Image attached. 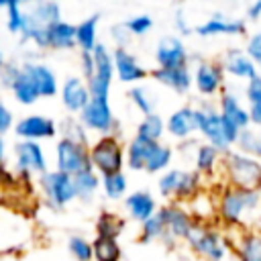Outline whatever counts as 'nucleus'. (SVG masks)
I'll use <instances>...</instances> for the list:
<instances>
[{
    "label": "nucleus",
    "instance_id": "2",
    "mask_svg": "<svg viewBox=\"0 0 261 261\" xmlns=\"http://www.w3.org/2000/svg\"><path fill=\"white\" fill-rule=\"evenodd\" d=\"M222 167L228 184L247 190H261V159L230 149L222 155Z\"/></svg>",
    "mask_w": 261,
    "mask_h": 261
},
{
    "label": "nucleus",
    "instance_id": "12",
    "mask_svg": "<svg viewBox=\"0 0 261 261\" xmlns=\"http://www.w3.org/2000/svg\"><path fill=\"white\" fill-rule=\"evenodd\" d=\"M14 133L18 139L24 141H41V139H53L57 135V124L55 120L41 116V114H29L16 120Z\"/></svg>",
    "mask_w": 261,
    "mask_h": 261
},
{
    "label": "nucleus",
    "instance_id": "49",
    "mask_svg": "<svg viewBox=\"0 0 261 261\" xmlns=\"http://www.w3.org/2000/svg\"><path fill=\"white\" fill-rule=\"evenodd\" d=\"M14 116L12 112L8 110L6 104H0V135H6L10 128H14Z\"/></svg>",
    "mask_w": 261,
    "mask_h": 261
},
{
    "label": "nucleus",
    "instance_id": "28",
    "mask_svg": "<svg viewBox=\"0 0 261 261\" xmlns=\"http://www.w3.org/2000/svg\"><path fill=\"white\" fill-rule=\"evenodd\" d=\"M222 151L216 149L214 145L210 143H204V145H198L196 153H194V167L202 173V175H208V173H214V169L218 167V163L222 161Z\"/></svg>",
    "mask_w": 261,
    "mask_h": 261
},
{
    "label": "nucleus",
    "instance_id": "45",
    "mask_svg": "<svg viewBox=\"0 0 261 261\" xmlns=\"http://www.w3.org/2000/svg\"><path fill=\"white\" fill-rule=\"evenodd\" d=\"M84 124L82 120H65L63 124V137L67 139H73V141H80V143H86V133H84Z\"/></svg>",
    "mask_w": 261,
    "mask_h": 261
},
{
    "label": "nucleus",
    "instance_id": "44",
    "mask_svg": "<svg viewBox=\"0 0 261 261\" xmlns=\"http://www.w3.org/2000/svg\"><path fill=\"white\" fill-rule=\"evenodd\" d=\"M122 24H124V29H126L130 35L141 37V35H145V33H149V31L153 29V18H151L149 14H137V16H133V18H128L126 22H122Z\"/></svg>",
    "mask_w": 261,
    "mask_h": 261
},
{
    "label": "nucleus",
    "instance_id": "34",
    "mask_svg": "<svg viewBox=\"0 0 261 261\" xmlns=\"http://www.w3.org/2000/svg\"><path fill=\"white\" fill-rule=\"evenodd\" d=\"M92 243H94V259L96 261H120L122 249L118 245V239L96 234V239Z\"/></svg>",
    "mask_w": 261,
    "mask_h": 261
},
{
    "label": "nucleus",
    "instance_id": "42",
    "mask_svg": "<svg viewBox=\"0 0 261 261\" xmlns=\"http://www.w3.org/2000/svg\"><path fill=\"white\" fill-rule=\"evenodd\" d=\"M27 22V12H22L20 4H12L6 8V29L12 35H20Z\"/></svg>",
    "mask_w": 261,
    "mask_h": 261
},
{
    "label": "nucleus",
    "instance_id": "3",
    "mask_svg": "<svg viewBox=\"0 0 261 261\" xmlns=\"http://www.w3.org/2000/svg\"><path fill=\"white\" fill-rule=\"evenodd\" d=\"M90 161L100 175H110L122 171L126 163V151L122 149L116 135H102L90 145Z\"/></svg>",
    "mask_w": 261,
    "mask_h": 261
},
{
    "label": "nucleus",
    "instance_id": "23",
    "mask_svg": "<svg viewBox=\"0 0 261 261\" xmlns=\"http://www.w3.org/2000/svg\"><path fill=\"white\" fill-rule=\"evenodd\" d=\"M157 145H159V141H149V139L135 135L126 147V165L133 171H145L147 161L151 159Z\"/></svg>",
    "mask_w": 261,
    "mask_h": 261
},
{
    "label": "nucleus",
    "instance_id": "25",
    "mask_svg": "<svg viewBox=\"0 0 261 261\" xmlns=\"http://www.w3.org/2000/svg\"><path fill=\"white\" fill-rule=\"evenodd\" d=\"M220 114L230 120L232 124H237L241 130L249 128L251 126V114H249V108H245L239 98L232 94V92H222L220 94Z\"/></svg>",
    "mask_w": 261,
    "mask_h": 261
},
{
    "label": "nucleus",
    "instance_id": "8",
    "mask_svg": "<svg viewBox=\"0 0 261 261\" xmlns=\"http://www.w3.org/2000/svg\"><path fill=\"white\" fill-rule=\"evenodd\" d=\"M92 53H94V59H96V71H94L92 80H88L92 98L108 100V96H110V86H112V77H114V73H116L114 57H112V53L108 51V47L102 45V43H100Z\"/></svg>",
    "mask_w": 261,
    "mask_h": 261
},
{
    "label": "nucleus",
    "instance_id": "55",
    "mask_svg": "<svg viewBox=\"0 0 261 261\" xmlns=\"http://www.w3.org/2000/svg\"><path fill=\"white\" fill-rule=\"evenodd\" d=\"M22 2H33V4H39V2H43V0H22Z\"/></svg>",
    "mask_w": 261,
    "mask_h": 261
},
{
    "label": "nucleus",
    "instance_id": "47",
    "mask_svg": "<svg viewBox=\"0 0 261 261\" xmlns=\"http://www.w3.org/2000/svg\"><path fill=\"white\" fill-rule=\"evenodd\" d=\"M247 53H249V57L257 65H261V31L249 37V41H247Z\"/></svg>",
    "mask_w": 261,
    "mask_h": 261
},
{
    "label": "nucleus",
    "instance_id": "10",
    "mask_svg": "<svg viewBox=\"0 0 261 261\" xmlns=\"http://www.w3.org/2000/svg\"><path fill=\"white\" fill-rule=\"evenodd\" d=\"M80 120L86 126V130H94V133H102V135H110L112 128L116 126V118L112 114L110 102L98 100V98L90 100V104L80 114Z\"/></svg>",
    "mask_w": 261,
    "mask_h": 261
},
{
    "label": "nucleus",
    "instance_id": "19",
    "mask_svg": "<svg viewBox=\"0 0 261 261\" xmlns=\"http://www.w3.org/2000/svg\"><path fill=\"white\" fill-rule=\"evenodd\" d=\"M151 75H153V80H157L165 88L173 90L175 94H186L192 88V82H194V75H192V71H190L188 65L171 67V69L157 67L155 71H151Z\"/></svg>",
    "mask_w": 261,
    "mask_h": 261
},
{
    "label": "nucleus",
    "instance_id": "16",
    "mask_svg": "<svg viewBox=\"0 0 261 261\" xmlns=\"http://www.w3.org/2000/svg\"><path fill=\"white\" fill-rule=\"evenodd\" d=\"M114 57V67H116V77L124 84H133V82H141L145 80L149 73L147 69L139 63V59L124 47H116L112 51Z\"/></svg>",
    "mask_w": 261,
    "mask_h": 261
},
{
    "label": "nucleus",
    "instance_id": "1",
    "mask_svg": "<svg viewBox=\"0 0 261 261\" xmlns=\"http://www.w3.org/2000/svg\"><path fill=\"white\" fill-rule=\"evenodd\" d=\"M261 210V190L226 186L218 196V216L228 226H245Z\"/></svg>",
    "mask_w": 261,
    "mask_h": 261
},
{
    "label": "nucleus",
    "instance_id": "18",
    "mask_svg": "<svg viewBox=\"0 0 261 261\" xmlns=\"http://www.w3.org/2000/svg\"><path fill=\"white\" fill-rule=\"evenodd\" d=\"M45 41H47V49H73L77 47L75 43V24L59 18L51 24L45 27Z\"/></svg>",
    "mask_w": 261,
    "mask_h": 261
},
{
    "label": "nucleus",
    "instance_id": "41",
    "mask_svg": "<svg viewBox=\"0 0 261 261\" xmlns=\"http://www.w3.org/2000/svg\"><path fill=\"white\" fill-rule=\"evenodd\" d=\"M128 98H130V102L137 106V110H139L143 116H147V114H153V112H155L153 98H151V94H149L145 88H141V86L130 88V90H128Z\"/></svg>",
    "mask_w": 261,
    "mask_h": 261
},
{
    "label": "nucleus",
    "instance_id": "50",
    "mask_svg": "<svg viewBox=\"0 0 261 261\" xmlns=\"http://www.w3.org/2000/svg\"><path fill=\"white\" fill-rule=\"evenodd\" d=\"M249 114H251V124L261 128V102L249 104Z\"/></svg>",
    "mask_w": 261,
    "mask_h": 261
},
{
    "label": "nucleus",
    "instance_id": "20",
    "mask_svg": "<svg viewBox=\"0 0 261 261\" xmlns=\"http://www.w3.org/2000/svg\"><path fill=\"white\" fill-rule=\"evenodd\" d=\"M22 69L33 77V82L37 84L39 92H41V98H53L55 94L61 92L59 84H57V77L53 73V69L45 63H35V61H27L22 63Z\"/></svg>",
    "mask_w": 261,
    "mask_h": 261
},
{
    "label": "nucleus",
    "instance_id": "54",
    "mask_svg": "<svg viewBox=\"0 0 261 261\" xmlns=\"http://www.w3.org/2000/svg\"><path fill=\"white\" fill-rule=\"evenodd\" d=\"M22 0H0V6L2 8H8V6H12V4H20Z\"/></svg>",
    "mask_w": 261,
    "mask_h": 261
},
{
    "label": "nucleus",
    "instance_id": "5",
    "mask_svg": "<svg viewBox=\"0 0 261 261\" xmlns=\"http://www.w3.org/2000/svg\"><path fill=\"white\" fill-rule=\"evenodd\" d=\"M55 165L59 171H63L67 175H75V173L92 167L90 147L86 143L61 137L55 145Z\"/></svg>",
    "mask_w": 261,
    "mask_h": 261
},
{
    "label": "nucleus",
    "instance_id": "40",
    "mask_svg": "<svg viewBox=\"0 0 261 261\" xmlns=\"http://www.w3.org/2000/svg\"><path fill=\"white\" fill-rule=\"evenodd\" d=\"M67 249L73 255L75 261H92L94 259V243H90L84 237H71L67 241Z\"/></svg>",
    "mask_w": 261,
    "mask_h": 261
},
{
    "label": "nucleus",
    "instance_id": "9",
    "mask_svg": "<svg viewBox=\"0 0 261 261\" xmlns=\"http://www.w3.org/2000/svg\"><path fill=\"white\" fill-rule=\"evenodd\" d=\"M196 126L198 130L204 135L206 143L214 145L216 149H220L222 153L230 151V143L224 135V126H222V114L220 110H214L212 106L204 104L200 108H196Z\"/></svg>",
    "mask_w": 261,
    "mask_h": 261
},
{
    "label": "nucleus",
    "instance_id": "14",
    "mask_svg": "<svg viewBox=\"0 0 261 261\" xmlns=\"http://www.w3.org/2000/svg\"><path fill=\"white\" fill-rule=\"evenodd\" d=\"M155 61L157 67H181L188 65V49L179 37H165L155 47Z\"/></svg>",
    "mask_w": 261,
    "mask_h": 261
},
{
    "label": "nucleus",
    "instance_id": "57",
    "mask_svg": "<svg viewBox=\"0 0 261 261\" xmlns=\"http://www.w3.org/2000/svg\"><path fill=\"white\" fill-rule=\"evenodd\" d=\"M194 261H202V259H194Z\"/></svg>",
    "mask_w": 261,
    "mask_h": 261
},
{
    "label": "nucleus",
    "instance_id": "22",
    "mask_svg": "<svg viewBox=\"0 0 261 261\" xmlns=\"http://www.w3.org/2000/svg\"><path fill=\"white\" fill-rule=\"evenodd\" d=\"M194 130H198L196 126V108L192 106H181L177 110H173L167 118V133L173 139H188Z\"/></svg>",
    "mask_w": 261,
    "mask_h": 261
},
{
    "label": "nucleus",
    "instance_id": "46",
    "mask_svg": "<svg viewBox=\"0 0 261 261\" xmlns=\"http://www.w3.org/2000/svg\"><path fill=\"white\" fill-rule=\"evenodd\" d=\"M80 65H82V73H84V80H92L94 71H96V59H94V53L90 51H82L80 55Z\"/></svg>",
    "mask_w": 261,
    "mask_h": 261
},
{
    "label": "nucleus",
    "instance_id": "43",
    "mask_svg": "<svg viewBox=\"0 0 261 261\" xmlns=\"http://www.w3.org/2000/svg\"><path fill=\"white\" fill-rule=\"evenodd\" d=\"M179 175H181V169H167L159 181H157V188H159V194L163 198H173L175 190H177V181H179Z\"/></svg>",
    "mask_w": 261,
    "mask_h": 261
},
{
    "label": "nucleus",
    "instance_id": "56",
    "mask_svg": "<svg viewBox=\"0 0 261 261\" xmlns=\"http://www.w3.org/2000/svg\"><path fill=\"white\" fill-rule=\"evenodd\" d=\"M259 137H261V128H259Z\"/></svg>",
    "mask_w": 261,
    "mask_h": 261
},
{
    "label": "nucleus",
    "instance_id": "11",
    "mask_svg": "<svg viewBox=\"0 0 261 261\" xmlns=\"http://www.w3.org/2000/svg\"><path fill=\"white\" fill-rule=\"evenodd\" d=\"M161 210H163V216H165V226H167V237L165 239H169V245L173 247L175 241H186L190 237V232L194 230V226H196L194 216L179 204H167Z\"/></svg>",
    "mask_w": 261,
    "mask_h": 261
},
{
    "label": "nucleus",
    "instance_id": "4",
    "mask_svg": "<svg viewBox=\"0 0 261 261\" xmlns=\"http://www.w3.org/2000/svg\"><path fill=\"white\" fill-rule=\"evenodd\" d=\"M186 243L190 251L202 261H224L226 257V243L222 239V232L210 224L196 222Z\"/></svg>",
    "mask_w": 261,
    "mask_h": 261
},
{
    "label": "nucleus",
    "instance_id": "37",
    "mask_svg": "<svg viewBox=\"0 0 261 261\" xmlns=\"http://www.w3.org/2000/svg\"><path fill=\"white\" fill-rule=\"evenodd\" d=\"M29 14L37 22H41V24L47 27V24H51V22H55V20L61 18V8H59V4L55 0H43V2L35 4V8Z\"/></svg>",
    "mask_w": 261,
    "mask_h": 261
},
{
    "label": "nucleus",
    "instance_id": "17",
    "mask_svg": "<svg viewBox=\"0 0 261 261\" xmlns=\"http://www.w3.org/2000/svg\"><path fill=\"white\" fill-rule=\"evenodd\" d=\"M222 67L228 75L232 77H239V80H253L257 77V63L249 57L247 51L243 49H228L224 53V59H222Z\"/></svg>",
    "mask_w": 261,
    "mask_h": 261
},
{
    "label": "nucleus",
    "instance_id": "32",
    "mask_svg": "<svg viewBox=\"0 0 261 261\" xmlns=\"http://www.w3.org/2000/svg\"><path fill=\"white\" fill-rule=\"evenodd\" d=\"M73 184H75V192L80 200H92L94 194L98 192V186H102V181L98 179V173L94 167H88L80 173L73 175Z\"/></svg>",
    "mask_w": 261,
    "mask_h": 261
},
{
    "label": "nucleus",
    "instance_id": "21",
    "mask_svg": "<svg viewBox=\"0 0 261 261\" xmlns=\"http://www.w3.org/2000/svg\"><path fill=\"white\" fill-rule=\"evenodd\" d=\"M124 208L126 212L130 214V218H135L137 222H145L149 220L159 208H157V202L155 198L151 196V192L147 190H137V192H130L126 198H124Z\"/></svg>",
    "mask_w": 261,
    "mask_h": 261
},
{
    "label": "nucleus",
    "instance_id": "36",
    "mask_svg": "<svg viewBox=\"0 0 261 261\" xmlns=\"http://www.w3.org/2000/svg\"><path fill=\"white\" fill-rule=\"evenodd\" d=\"M126 188H128V181H126V175L122 171L102 175V190H104V196L108 200H120L126 194Z\"/></svg>",
    "mask_w": 261,
    "mask_h": 261
},
{
    "label": "nucleus",
    "instance_id": "51",
    "mask_svg": "<svg viewBox=\"0 0 261 261\" xmlns=\"http://www.w3.org/2000/svg\"><path fill=\"white\" fill-rule=\"evenodd\" d=\"M175 27H177V31L181 33V35H190L192 33V29L186 24V20H184V12L181 10H177L175 12Z\"/></svg>",
    "mask_w": 261,
    "mask_h": 261
},
{
    "label": "nucleus",
    "instance_id": "15",
    "mask_svg": "<svg viewBox=\"0 0 261 261\" xmlns=\"http://www.w3.org/2000/svg\"><path fill=\"white\" fill-rule=\"evenodd\" d=\"M61 102L63 106L69 110V112H75V114H82L84 108L90 104L92 100V92H90V86L88 82H84L82 77H67L61 86Z\"/></svg>",
    "mask_w": 261,
    "mask_h": 261
},
{
    "label": "nucleus",
    "instance_id": "29",
    "mask_svg": "<svg viewBox=\"0 0 261 261\" xmlns=\"http://www.w3.org/2000/svg\"><path fill=\"white\" fill-rule=\"evenodd\" d=\"M200 188H202V173H200L198 169H194V171H186V169H181V175H179L177 190H175L173 198H175L177 202L196 200Z\"/></svg>",
    "mask_w": 261,
    "mask_h": 261
},
{
    "label": "nucleus",
    "instance_id": "24",
    "mask_svg": "<svg viewBox=\"0 0 261 261\" xmlns=\"http://www.w3.org/2000/svg\"><path fill=\"white\" fill-rule=\"evenodd\" d=\"M196 35L200 37H214V35H245L247 33V24L245 20H228L222 16H212L208 20H204L202 24H198Z\"/></svg>",
    "mask_w": 261,
    "mask_h": 261
},
{
    "label": "nucleus",
    "instance_id": "27",
    "mask_svg": "<svg viewBox=\"0 0 261 261\" xmlns=\"http://www.w3.org/2000/svg\"><path fill=\"white\" fill-rule=\"evenodd\" d=\"M98 22H100V14H92L75 24V43L82 51L92 53L100 45L98 43Z\"/></svg>",
    "mask_w": 261,
    "mask_h": 261
},
{
    "label": "nucleus",
    "instance_id": "48",
    "mask_svg": "<svg viewBox=\"0 0 261 261\" xmlns=\"http://www.w3.org/2000/svg\"><path fill=\"white\" fill-rule=\"evenodd\" d=\"M245 94H247L249 104L261 102V75H257V77H253V80H249V82H247Z\"/></svg>",
    "mask_w": 261,
    "mask_h": 261
},
{
    "label": "nucleus",
    "instance_id": "30",
    "mask_svg": "<svg viewBox=\"0 0 261 261\" xmlns=\"http://www.w3.org/2000/svg\"><path fill=\"white\" fill-rule=\"evenodd\" d=\"M239 261H261V230H245L237 243Z\"/></svg>",
    "mask_w": 261,
    "mask_h": 261
},
{
    "label": "nucleus",
    "instance_id": "38",
    "mask_svg": "<svg viewBox=\"0 0 261 261\" xmlns=\"http://www.w3.org/2000/svg\"><path fill=\"white\" fill-rule=\"evenodd\" d=\"M171 159H173V151H171V147H167V145L159 143V145L155 147V151H153L151 159L147 161L145 171H147V173H159V171H163V169H167V167H169Z\"/></svg>",
    "mask_w": 261,
    "mask_h": 261
},
{
    "label": "nucleus",
    "instance_id": "6",
    "mask_svg": "<svg viewBox=\"0 0 261 261\" xmlns=\"http://www.w3.org/2000/svg\"><path fill=\"white\" fill-rule=\"evenodd\" d=\"M14 165L18 177L24 181H31L33 175H43L47 171V159L39 141L20 139L14 143Z\"/></svg>",
    "mask_w": 261,
    "mask_h": 261
},
{
    "label": "nucleus",
    "instance_id": "31",
    "mask_svg": "<svg viewBox=\"0 0 261 261\" xmlns=\"http://www.w3.org/2000/svg\"><path fill=\"white\" fill-rule=\"evenodd\" d=\"M124 230V218L118 216L116 212L110 210H102L96 218V234L98 237H110V239H118L120 232Z\"/></svg>",
    "mask_w": 261,
    "mask_h": 261
},
{
    "label": "nucleus",
    "instance_id": "13",
    "mask_svg": "<svg viewBox=\"0 0 261 261\" xmlns=\"http://www.w3.org/2000/svg\"><path fill=\"white\" fill-rule=\"evenodd\" d=\"M224 67L214 63V61H200L196 65V73H194V82H196V90L210 98V96H216L222 88V82H224Z\"/></svg>",
    "mask_w": 261,
    "mask_h": 261
},
{
    "label": "nucleus",
    "instance_id": "39",
    "mask_svg": "<svg viewBox=\"0 0 261 261\" xmlns=\"http://www.w3.org/2000/svg\"><path fill=\"white\" fill-rule=\"evenodd\" d=\"M234 145L239 147L241 153H247V155H253V157L261 159V137H259V133H255L251 128H245V130H241Z\"/></svg>",
    "mask_w": 261,
    "mask_h": 261
},
{
    "label": "nucleus",
    "instance_id": "7",
    "mask_svg": "<svg viewBox=\"0 0 261 261\" xmlns=\"http://www.w3.org/2000/svg\"><path fill=\"white\" fill-rule=\"evenodd\" d=\"M39 186L45 194V200L53 206V208H63L67 206L71 200L77 198L75 192V184H73V175H67L59 169L55 171H45L39 177Z\"/></svg>",
    "mask_w": 261,
    "mask_h": 261
},
{
    "label": "nucleus",
    "instance_id": "26",
    "mask_svg": "<svg viewBox=\"0 0 261 261\" xmlns=\"http://www.w3.org/2000/svg\"><path fill=\"white\" fill-rule=\"evenodd\" d=\"M8 90L12 92L14 100H16V102H20V104H24V106H33V104L41 98V92H39L37 84L33 82V77H31L22 67H20L18 75L14 77V82L10 84V88H8Z\"/></svg>",
    "mask_w": 261,
    "mask_h": 261
},
{
    "label": "nucleus",
    "instance_id": "35",
    "mask_svg": "<svg viewBox=\"0 0 261 261\" xmlns=\"http://www.w3.org/2000/svg\"><path fill=\"white\" fill-rule=\"evenodd\" d=\"M163 130H167V120H163L157 112L143 116V120L137 126V135L143 139H149V141H159Z\"/></svg>",
    "mask_w": 261,
    "mask_h": 261
},
{
    "label": "nucleus",
    "instance_id": "52",
    "mask_svg": "<svg viewBox=\"0 0 261 261\" xmlns=\"http://www.w3.org/2000/svg\"><path fill=\"white\" fill-rule=\"evenodd\" d=\"M247 16L251 18V20H257V18H261V0H255L249 8H247Z\"/></svg>",
    "mask_w": 261,
    "mask_h": 261
},
{
    "label": "nucleus",
    "instance_id": "53",
    "mask_svg": "<svg viewBox=\"0 0 261 261\" xmlns=\"http://www.w3.org/2000/svg\"><path fill=\"white\" fill-rule=\"evenodd\" d=\"M0 159L6 161V141L4 139H0Z\"/></svg>",
    "mask_w": 261,
    "mask_h": 261
},
{
    "label": "nucleus",
    "instance_id": "33",
    "mask_svg": "<svg viewBox=\"0 0 261 261\" xmlns=\"http://www.w3.org/2000/svg\"><path fill=\"white\" fill-rule=\"evenodd\" d=\"M167 237V226H165V216L163 210L159 208L149 220H145L141 224V243H151L157 239H165Z\"/></svg>",
    "mask_w": 261,
    "mask_h": 261
}]
</instances>
